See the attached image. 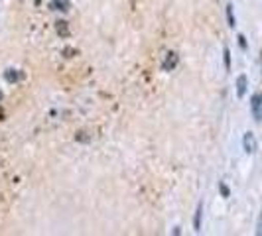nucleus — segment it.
<instances>
[{
    "label": "nucleus",
    "instance_id": "obj_1",
    "mask_svg": "<svg viewBox=\"0 0 262 236\" xmlns=\"http://www.w3.org/2000/svg\"><path fill=\"white\" fill-rule=\"evenodd\" d=\"M250 110H252V116L256 122L262 120V92H254L252 99H250Z\"/></svg>",
    "mask_w": 262,
    "mask_h": 236
},
{
    "label": "nucleus",
    "instance_id": "obj_2",
    "mask_svg": "<svg viewBox=\"0 0 262 236\" xmlns=\"http://www.w3.org/2000/svg\"><path fill=\"white\" fill-rule=\"evenodd\" d=\"M243 148H245V152H247V154H254V152H256L258 142H256V138H254V134H252V132H247V134L243 136Z\"/></svg>",
    "mask_w": 262,
    "mask_h": 236
},
{
    "label": "nucleus",
    "instance_id": "obj_3",
    "mask_svg": "<svg viewBox=\"0 0 262 236\" xmlns=\"http://www.w3.org/2000/svg\"><path fill=\"white\" fill-rule=\"evenodd\" d=\"M180 63V55L176 52H168L166 53V59H164V63H162V71H171V69H176Z\"/></svg>",
    "mask_w": 262,
    "mask_h": 236
},
{
    "label": "nucleus",
    "instance_id": "obj_4",
    "mask_svg": "<svg viewBox=\"0 0 262 236\" xmlns=\"http://www.w3.org/2000/svg\"><path fill=\"white\" fill-rule=\"evenodd\" d=\"M247 87H249L247 75H238V77H236V97H238V99H243V97L247 95Z\"/></svg>",
    "mask_w": 262,
    "mask_h": 236
},
{
    "label": "nucleus",
    "instance_id": "obj_5",
    "mask_svg": "<svg viewBox=\"0 0 262 236\" xmlns=\"http://www.w3.org/2000/svg\"><path fill=\"white\" fill-rule=\"evenodd\" d=\"M55 32H57V36H61V38H69V22L66 20H57L55 22Z\"/></svg>",
    "mask_w": 262,
    "mask_h": 236
},
{
    "label": "nucleus",
    "instance_id": "obj_6",
    "mask_svg": "<svg viewBox=\"0 0 262 236\" xmlns=\"http://www.w3.org/2000/svg\"><path fill=\"white\" fill-rule=\"evenodd\" d=\"M52 8L59 10V12H69L71 10V2L69 0H52Z\"/></svg>",
    "mask_w": 262,
    "mask_h": 236
},
{
    "label": "nucleus",
    "instance_id": "obj_7",
    "mask_svg": "<svg viewBox=\"0 0 262 236\" xmlns=\"http://www.w3.org/2000/svg\"><path fill=\"white\" fill-rule=\"evenodd\" d=\"M4 79H6L8 83H18V81L22 79V73H20L18 69H6V71H4Z\"/></svg>",
    "mask_w": 262,
    "mask_h": 236
},
{
    "label": "nucleus",
    "instance_id": "obj_8",
    "mask_svg": "<svg viewBox=\"0 0 262 236\" xmlns=\"http://www.w3.org/2000/svg\"><path fill=\"white\" fill-rule=\"evenodd\" d=\"M201 215H203V205L199 203V205H197V210H195V217H193V228H195L197 232L201 230Z\"/></svg>",
    "mask_w": 262,
    "mask_h": 236
},
{
    "label": "nucleus",
    "instance_id": "obj_9",
    "mask_svg": "<svg viewBox=\"0 0 262 236\" xmlns=\"http://www.w3.org/2000/svg\"><path fill=\"white\" fill-rule=\"evenodd\" d=\"M227 20H229V26L235 28V14H233V4H227Z\"/></svg>",
    "mask_w": 262,
    "mask_h": 236
},
{
    "label": "nucleus",
    "instance_id": "obj_10",
    "mask_svg": "<svg viewBox=\"0 0 262 236\" xmlns=\"http://www.w3.org/2000/svg\"><path fill=\"white\" fill-rule=\"evenodd\" d=\"M223 59H225V69L231 71V52H229V48L223 50Z\"/></svg>",
    "mask_w": 262,
    "mask_h": 236
},
{
    "label": "nucleus",
    "instance_id": "obj_11",
    "mask_svg": "<svg viewBox=\"0 0 262 236\" xmlns=\"http://www.w3.org/2000/svg\"><path fill=\"white\" fill-rule=\"evenodd\" d=\"M219 191H221V195H223L225 199H227V197H231V191H229V187H227V185H225L223 181L219 183Z\"/></svg>",
    "mask_w": 262,
    "mask_h": 236
},
{
    "label": "nucleus",
    "instance_id": "obj_12",
    "mask_svg": "<svg viewBox=\"0 0 262 236\" xmlns=\"http://www.w3.org/2000/svg\"><path fill=\"white\" fill-rule=\"evenodd\" d=\"M75 53H77V50H73V48H66V50H63V55H66V57H73Z\"/></svg>",
    "mask_w": 262,
    "mask_h": 236
},
{
    "label": "nucleus",
    "instance_id": "obj_13",
    "mask_svg": "<svg viewBox=\"0 0 262 236\" xmlns=\"http://www.w3.org/2000/svg\"><path fill=\"white\" fill-rule=\"evenodd\" d=\"M238 45H241L243 50H247V39H245V36H238Z\"/></svg>",
    "mask_w": 262,
    "mask_h": 236
},
{
    "label": "nucleus",
    "instance_id": "obj_14",
    "mask_svg": "<svg viewBox=\"0 0 262 236\" xmlns=\"http://www.w3.org/2000/svg\"><path fill=\"white\" fill-rule=\"evenodd\" d=\"M0 101H2V91H0Z\"/></svg>",
    "mask_w": 262,
    "mask_h": 236
}]
</instances>
